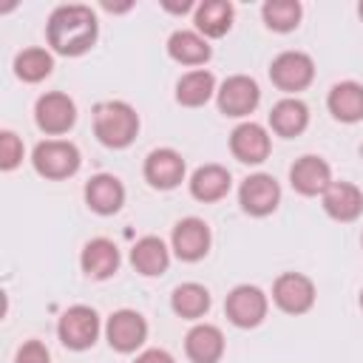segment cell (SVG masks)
Here are the masks:
<instances>
[{"label":"cell","instance_id":"6da1fadb","mask_svg":"<svg viewBox=\"0 0 363 363\" xmlns=\"http://www.w3.org/2000/svg\"><path fill=\"white\" fill-rule=\"evenodd\" d=\"M96 40V17L88 6H60L48 17V45L57 54H85Z\"/></svg>","mask_w":363,"mask_h":363},{"label":"cell","instance_id":"7a4b0ae2","mask_svg":"<svg viewBox=\"0 0 363 363\" xmlns=\"http://www.w3.org/2000/svg\"><path fill=\"white\" fill-rule=\"evenodd\" d=\"M139 130V116L128 102H102L94 111V133L108 147H125Z\"/></svg>","mask_w":363,"mask_h":363},{"label":"cell","instance_id":"3957f363","mask_svg":"<svg viewBox=\"0 0 363 363\" xmlns=\"http://www.w3.org/2000/svg\"><path fill=\"white\" fill-rule=\"evenodd\" d=\"M34 167L45 179H65L79 167V150L71 142L48 139L34 147Z\"/></svg>","mask_w":363,"mask_h":363},{"label":"cell","instance_id":"277c9868","mask_svg":"<svg viewBox=\"0 0 363 363\" xmlns=\"http://www.w3.org/2000/svg\"><path fill=\"white\" fill-rule=\"evenodd\" d=\"M227 318L241 326V329H250V326H258L267 315V295L258 289V286H250V284H241L235 286L230 295H227Z\"/></svg>","mask_w":363,"mask_h":363},{"label":"cell","instance_id":"5b68a950","mask_svg":"<svg viewBox=\"0 0 363 363\" xmlns=\"http://www.w3.org/2000/svg\"><path fill=\"white\" fill-rule=\"evenodd\" d=\"M57 332L68 349H88L99 335V318L91 306H71L60 318Z\"/></svg>","mask_w":363,"mask_h":363},{"label":"cell","instance_id":"8992f818","mask_svg":"<svg viewBox=\"0 0 363 363\" xmlns=\"http://www.w3.org/2000/svg\"><path fill=\"white\" fill-rule=\"evenodd\" d=\"M269 77L272 82L281 88V91H301L312 82L315 77V65L306 54L301 51H284L272 60V68H269Z\"/></svg>","mask_w":363,"mask_h":363},{"label":"cell","instance_id":"52a82bcc","mask_svg":"<svg viewBox=\"0 0 363 363\" xmlns=\"http://www.w3.org/2000/svg\"><path fill=\"white\" fill-rule=\"evenodd\" d=\"M272 298L284 312L301 315L315 303V286L301 272H284L272 286Z\"/></svg>","mask_w":363,"mask_h":363},{"label":"cell","instance_id":"ba28073f","mask_svg":"<svg viewBox=\"0 0 363 363\" xmlns=\"http://www.w3.org/2000/svg\"><path fill=\"white\" fill-rule=\"evenodd\" d=\"M238 199H241V207L250 213V216H267L278 207V199H281V187L272 176L267 173H255L250 179H244L241 190H238Z\"/></svg>","mask_w":363,"mask_h":363},{"label":"cell","instance_id":"9c48e42d","mask_svg":"<svg viewBox=\"0 0 363 363\" xmlns=\"http://www.w3.org/2000/svg\"><path fill=\"white\" fill-rule=\"evenodd\" d=\"M108 343L116 349V352H133L136 346L145 343V335H147V323L139 312L133 309H119L108 318Z\"/></svg>","mask_w":363,"mask_h":363},{"label":"cell","instance_id":"30bf717a","mask_svg":"<svg viewBox=\"0 0 363 363\" xmlns=\"http://www.w3.org/2000/svg\"><path fill=\"white\" fill-rule=\"evenodd\" d=\"M34 116H37V125L45 133H65L77 119V108L65 94L51 91V94H43L37 99Z\"/></svg>","mask_w":363,"mask_h":363},{"label":"cell","instance_id":"8fae6325","mask_svg":"<svg viewBox=\"0 0 363 363\" xmlns=\"http://www.w3.org/2000/svg\"><path fill=\"white\" fill-rule=\"evenodd\" d=\"M258 99H261V91H258L255 79L241 77V74L224 79V85L218 91V108L227 116H244V113H250L258 105Z\"/></svg>","mask_w":363,"mask_h":363},{"label":"cell","instance_id":"7c38bea8","mask_svg":"<svg viewBox=\"0 0 363 363\" xmlns=\"http://www.w3.org/2000/svg\"><path fill=\"white\" fill-rule=\"evenodd\" d=\"M289 182L298 193L318 196V193H326V187L332 184V170L320 156H301L289 167Z\"/></svg>","mask_w":363,"mask_h":363},{"label":"cell","instance_id":"4fadbf2b","mask_svg":"<svg viewBox=\"0 0 363 363\" xmlns=\"http://www.w3.org/2000/svg\"><path fill=\"white\" fill-rule=\"evenodd\" d=\"M173 250L182 261H199L210 250V230L201 218H182L173 227Z\"/></svg>","mask_w":363,"mask_h":363},{"label":"cell","instance_id":"5bb4252c","mask_svg":"<svg viewBox=\"0 0 363 363\" xmlns=\"http://www.w3.org/2000/svg\"><path fill=\"white\" fill-rule=\"evenodd\" d=\"M230 150L238 162H247V164H258L269 156V136L261 125L255 122H244L233 130L230 136Z\"/></svg>","mask_w":363,"mask_h":363},{"label":"cell","instance_id":"9a60e30c","mask_svg":"<svg viewBox=\"0 0 363 363\" xmlns=\"http://www.w3.org/2000/svg\"><path fill=\"white\" fill-rule=\"evenodd\" d=\"M182 176H184V159L170 147L153 150L147 156V162H145V179L159 190L176 187L182 182Z\"/></svg>","mask_w":363,"mask_h":363},{"label":"cell","instance_id":"2e32d148","mask_svg":"<svg viewBox=\"0 0 363 363\" xmlns=\"http://www.w3.org/2000/svg\"><path fill=\"white\" fill-rule=\"evenodd\" d=\"M85 201L94 213L99 216H111L122 207L125 201V187L116 176H108V173H99L94 176L88 184H85Z\"/></svg>","mask_w":363,"mask_h":363},{"label":"cell","instance_id":"e0dca14e","mask_svg":"<svg viewBox=\"0 0 363 363\" xmlns=\"http://www.w3.org/2000/svg\"><path fill=\"white\" fill-rule=\"evenodd\" d=\"M323 210L337 221H354L363 210V193L349 182H332L323 193Z\"/></svg>","mask_w":363,"mask_h":363},{"label":"cell","instance_id":"ac0fdd59","mask_svg":"<svg viewBox=\"0 0 363 363\" xmlns=\"http://www.w3.org/2000/svg\"><path fill=\"white\" fill-rule=\"evenodd\" d=\"M184 352L193 363H216L224 352V335L210 323L193 326L184 337Z\"/></svg>","mask_w":363,"mask_h":363},{"label":"cell","instance_id":"d6986e66","mask_svg":"<svg viewBox=\"0 0 363 363\" xmlns=\"http://www.w3.org/2000/svg\"><path fill=\"white\" fill-rule=\"evenodd\" d=\"M119 267V250L108 238H94L82 250V269L91 278H108Z\"/></svg>","mask_w":363,"mask_h":363},{"label":"cell","instance_id":"ffe728a7","mask_svg":"<svg viewBox=\"0 0 363 363\" xmlns=\"http://www.w3.org/2000/svg\"><path fill=\"white\" fill-rule=\"evenodd\" d=\"M326 105H329L332 116L340 119V122L363 119V85H357V82H337L329 91Z\"/></svg>","mask_w":363,"mask_h":363},{"label":"cell","instance_id":"44dd1931","mask_svg":"<svg viewBox=\"0 0 363 363\" xmlns=\"http://www.w3.org/2000/svg\"><path fill=\"white\" fill-rule=\"evenodd\" d=\"M130 264L142 272V275H162L170 264V255H167V247L162 244V238L156 235H145L133 244L130 250Z\"/></svg>","mask_w":363,"mask_h":363},{"label":"cell","instance_id":"7402d4cb","mask_svg":"<svg viewBox=\"0 0 363 363\" xmlns=\"http://www.w3.org/2000/svg\"><path fill=\"white\" fill-rule=\"evenodd\" d=\"M230 190V173L221 164H204L190 179V193L199 201H218Z\"/></svg>","mask_w":363,"mask_h":363},{"label":"cell","instance_id":"603a6c76","mask_svg":"<svg viewBox=\"0 0 363 363\" xmlns=\"http://www.w3.org/2000/svg\"><path fill=\"white\" fill-rule=\"evenodd\" d=\"M309 122V111L301 99H281L272 113H269V125L278 136H298Z\"/></svg>","mask_w":363,"mask_h":363},{"label":"cell","instance_id":"cb8c5ba5","mask_svg":"<svg viewBox=\"0 0 363 363\" xmlns=\"http://www.w3.org/2000/svg\"><path fill=\"white\" fill-rule=\"evenodd\" d=\"M233 26V6L227 0H204L196 9V28L207 37H221Z\"/></svg>","mask_w":363,"mask_h":363},{"label":"cell","instance_id":"d4e9b609","mask_svg":"<svg viewBox=\"0 0 363 363\" xmlns=\"http://www.w3.org/2000/svg\"><path fill=\"white\" fill-rule=\"evenodd\" d=\"M167 54L182 65H201L210 60V45L196 31H176L167 40Z\"/></svg>","mask_w":363,"mask_h":363},{"label":"cell","instance_id":"484cf974","mask_svg":"<svg viewBox=\"0 0 363 363\" xmlns=\"http://www.w3.org/2000/svg\"><path fill=\"white\" fill-rule=\"evenodd\" d=\"M213 88H216L213 74L204 71V68H199V71H190V74H184V77L179 79V85H176V99H179L182 105H187V108H199V105H204V102L213 96Z\"/></svg>","mask_w":363,"mask_h":363},{"label":"cell","instance_id":"4316f807","mask_svg":"<svg viewBox=\"0 0 363 363\" xmlns=\"http://www.w3.org/2000/svg\"><path fill=\"white\" fill-rule=\"evenodd\" d=\"M176 315L182 318H201L210 306V292L199 284H182L173 289V298H170Z\"/></svg>","mask_w":363,"mask_h":363},{"label":"cell","instance_id":"83f0119b","mask_svg":"<svg viewBox=\"0 0 363 363\" xmlns=\"http://www.w3.org/2000/svg\"><path fill=\"white\" fill-rule=\"evenodd\" d=\"M51 68H54V60H51V54L43 51V48H26V51H20L17 60H14V71H17V77L26 79V82H40V79H45V77L51 74Z\"/></svg>","mask_w":363,"mask_h":363},{"label":"cell","instance_id":"f1b7e54d","mask_svg":"<svg viewBox=\"0 0 363 363\" xmlns=\"http://www.w3.org/2000/svg\"><path fill=\"white\" fill-rule=\"evenodd\" d=\"M264 23L272 31H292L301 20V3L295 0H269L264 3Z\"/></svg>","mask_w":363,"mask_h":363},{"label":"cell","instance_id":"f546056e","mask_svg":"<svg viewBox=\"0 0 363 363\" xmlns=\"http://www.w3.org/2000/svg\"><path fill=\"white\" fill-rule=\"evenodd\" d=\"M20 159H23V142L11 130H3L0 133V167L11 170V167H17Z\"/></svg>","mask_w":363,"mask_h":363},{"label":"cell","instance_id":"4dcf8cb0","mask_svg":"<svg viewBox=\"0 0 363 363\" xmlns=\"http://www.w3.org/2000/svg\"><path fill=\"white\" fill-rule=\"evenodd\" d=\"M14 363H48V349L40 340H28V343L20 346Z\"/></svg>","mask_w":363,"mask_h":363},{"label":"cell","instance_id":"1f68e13d","mask_svg":"<svg viewBox=\"0 0 363 363\" xmlns=\"http://www.w3.org/2000/svg\"><path fill=\"white\" fill-rule=\"evenodd\" d=\"M136 363H173V357L164 349H147L136 357Z\"/></svg>","mask_w":363,"mask_h":363},{"label":"cell","instance_id":"d6a6232c","mask_svg":"<svg viewBox=\"0 0 363 363\" xmlns=\"http://www.w3.org/2000/svg\"><path fill=\"white\" fill-rule=\"evenodd\" d=\"M357 11H360V17H363V3H360V6H357Z\"/></svg>","mask_w":363,"mask_h":363},{"label":"cell","instance_id":"836d02e7","mask_svg":"<svg viewBox=\"0 0 363 363\" xmlns=\"http://www.w3.org/2000/svg\"><path fill=\"white\" fill-rule=\"evenodd\" d=\"M360 306H363V292H360Z\"/></svg>","mask_w":363,"mask_h":363}]
</instances>
